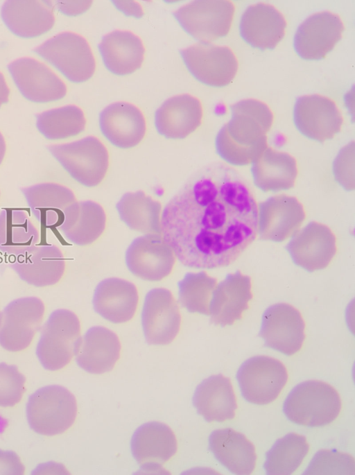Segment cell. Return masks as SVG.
Returning a JSON list of instances; mask_svg holds the SVG:
<instances>
[{
	"label": "cell",
	"instance_id": "obj_18",
	"mask_svg": "<svg viewBox=\"0 0 355 475\" xmlns=\"http://www.w3.org/2000/svg\"><path fill=\"white\" fill-rule=\"evenodd\" d=\"M343 31L344 24L338 15L329 11L315 13L298 27L294 49L304 60L323 59L341 40Z\"/></svg>",
	"mask_w": 355,
	"mask_h": 475
},
{
	"label": "cell",
	"instance_id": "obj_45",
	"mask_svg": "<svg viewBox=\"0 0 355 475\" xmlns=\"http://www.w3.org/2000/svg\"><path fill=\"white\" fill-rule=\"evenodd\" d=\"M114 3L120 11L128 16L140 17L144 15L142 7L136 1H116Z\"/></svg>",
	"mask_w": 355,
	"mask_h": 475
},
{
	"label": "cell",
	"instance_id": "obj_23",
	"mask_svg": "<svg viewBox=\"0 0 355 475\" xmlns=\"http://www.w3.org/2000/svg\"><path fill=\"white\" fill-rule=\"evenodd\" d=\"M287 23L274 6L259 3L246 8L239 25L242 39L262 51L274 49L285 35Z\"/></svg>",
	"mask_w": 355,
	"mask_h": 475
},
{
	"label": "cell",
	"instance_id": "obj_9",
	"mask_svg": "<svg viewBox=\"0 0 355 475\" xmlns=\"http://www.w3.org/2000/svg\"><path fill=\"white\" fill-rule=\"evenodd\" d=\"M234 12L232 1L201 0L182 6L173 15L189 35L200 42L210 43L229 33Z\"/></svg>",
	"mask_w": 355,
	"mask_h": 475
},
{
	"label": "cell",
	"instance_id": "obj_36",
	"mask_svg": "<svg viewBox=\"0 0 355 475\" xmlns=\"http://www.w3.org/2000/svg\"><path fill=\"white\" fill-rule=\"evenodd\" d=\"M121 220L131 230L162 234V205L143 191L125 193L116 205Z\"/></svg>",
	"mask_w": 355,
	"mask_h": 475
},
{
	"label": "cell",
	"instance_id": "obj_21",
	"mask_svg": "<svg viewBox=\"0 0 355 475\" xmlns=\"http://www.w3.org/2000/svg\"><path fill=\"white\" fill-rule=\"evenodd\" d=\"M252 297L251 278L240 271L229 274L214 291L209 313L211 321L220 327L235 324L249 309Z\"/></svg>",
	"mask_w": 355,
	"mask_h": 475
},
{
	"label": "cell",
	"instance_id": "obj_48",
	"mask_svg": "<svg viewBox=\"0 0 355 475\" xmlns=\"http://www.w3.org/2000/svg\"><path fill=\"white\" fill-rule=\"evenodd\" d=\"M0 199H1V191H0Z\"/></svg>",
	"mask_w": 355,
	"mask_h": 475
},
{
	"label": "cell",
	"instance_id": "obj_4",
	"mask_svg": "<svg viewBox=\"0 0 355 475\" xmlns=\"http://www.w3.org/2000/svg\"><path fill=\"white\" fill-rule=\"evenodd\" d=\"M80 322L72 311H53L44 325L36 347L42 367L50 371L65 368L76 355L80 336Z\"/></svg>",
	"mask_w": 355,
	"mask_h": 475
},
{
	"label": "cell",
	"instance_id": "obj_32",
	"mask_svg": "<svg viewBox=\"0 0 355 475\" xmlns=\"http://www.w3.org/2000/svg\"><path fill=\"white\" fill-rule=\"evenodd\" d=\"M98 49L105 67L118 76L134 73L141 67L145 58L142 40L129 31L116 30L105 35Z\"/></svg>",
	"mask_w": 355,
	"mask_h": 475
},
{
	"label": "cell",
	"instance_id": "obj_44",
	"mask_svg": "<svg viewBox=\"0 0 355 475\" xmlns=\"http://www.w3.org/2000/svg\"><path fill=\"white\" fill-rule=\"evenodd\" d=\"M92 3L91 1H58V8L62 13L74 16L86 11Z\"/></svg>",
	"mask_w": 355,
	"mask_h": 475
},
{
	"label": "cell",
	"instance_id": "obj_35",
	"mask_svg": "<svg viewBox=\"0 0 355 475\" xmlns=\"http://www.w3.org/2000/svg\"><path fill=\"white\" fill-rule=\"evenodd\" d=\"M40 232L28 214L20 209H3L0 211V251L12 257L35 248Z\"/></svg>",
	"mask_w": 355,
	"mask_h": 475
},
{
	"label": "cell",
	"instance_id": "obj_19",
	"mask_svg": "<svg viewBox=\"0 0 355 475\" xmlns=\"http://www.w3.org/2000/svg\"><path fill=\"white\" fill-rule=\"evenodd\" d=\"M8 69L21 94L31 102H53L62 99L67 94L64 82L48 67L35 59H17Z\"/></svg>",
	"mask_w": 355,
	"mask_h": 475
},
{
	"label": "cell",
	"instance_id": "obj_25",
	"mask_svg": "<svg viewBox=\"0 0 355 475\" xmlns=\"http://www.w3.org/2000/svg\"><path fill=\"white\" fill-rule=\"evenodd\" d=\"M132 456L146 469H155L176 454L178 442L173 431L166 424L150 422L139 426L130 442Z\"/></svg>",
	"mask_w": 355,
	"mask_h": 475
},
{
	"label": "cell",
	"instance_id": "obj_7",
	"mask_svg": "<svg viewBox=\"0 0 355 475\" xmlns=\"http://www.w3.org/2000/svg\"><path fill=\"white\" fill-rule=\"evenodd\" d=\"M34 52L73 83L88 80L96 70V60L89 42L76 33H59L35 48Z\"/></svg>",
	"mask_w": 355,
	"mask_h": 475
},
{
	"label": "cell",
	"instance_id": "obj_10",
	"mask_svg": "<svg viewBox=\"0 0 355 475\" xmlns=\"http://www.w3.org/2000/svg\"><path fill=\"white\" fill-rule=\"evenodd\" d=\"M236 379L246 401L265 405L279 397L287 383L288 372L279 360L267 356H256L240 366Z\"/></svg>",
	"mask_w": 355,
	"mask_h": 475
},
{
	"label": "cell",
	"instance_id": "obj_1",
	"mask_svg": "<svg viewBox=\"0 0 355 475\" xmlns=\"http://www.w3.org/2000/svg\"><path fill=\"white\" fill-rule=\"evenodd\" d=\"M162 235L184 266L234 263L257 236L258 203L244 178L222 163L193 175L166 205Z\"/></svg>",
	"mask_w": 355,
	"mask_h": 475
},
{
	"label": "cell",
	"instance_id": "obj_22",
	"mask_svg": "<svg viewBox=\"0 0 355 475\" xmlns=\"http://www.w3.org/2000/svg\"><path fill=\"white\" fill-rule=\"evenodd\" d=\"M103 136L114 146L128 149L137 146L146 136V121L141 110L127 102L107 106L100 114Z\"/></svg>",
	"mask_w": 355,
	"mask_h": 475
},
{
	"label": "cell",
	"instance_id": "obj_6",
	"mask_svg": "<svg viewBox=\"0 0 355 475\" xmlns=\"http://www.w3.org/2000/svg\"><path fill=\"white\" fill-rule=\"evenodd\" d=\"M77 412L75 397L57 385L37 390L30 396L26 405L29 426L37 433L46 436L67 431L73 424Z\"/></svg>",
	"mask_w": 355,
	"mask_h": 475
},
{
	"label": "cell",
	"instance_id": "obj_24",
	"mask_svg": "<svg viewBox=\"0 0 355 475\" xmlns=\"http://www.w3.org/2000/svg\"><path fill=\"white\" fill-rule=\"evenodd\" d=\"M203 108L200 100L190 94L167 99L156 111L155 123L158 133L167 139H184L201 125Z\"/></svg>",
	"mask_w": 355,
	"mask_h": 475
},
{
	"label": "cell",
	"instance_id": "obj_14",
	"mask_svg": "<svg viewBox=\"0 0 355 475\" xmlns=\"http://www.w3.org/2000/svg\"><path fill=\"white\" fill-rule=\"evenodd\" d=\"M182 322L178 305L172 293L154 288L146 295L141 313V325L147 343L166 345L178 336Z\"/></svg>",
	"mask_w": 355,
	"mask_h": 475
},
{
	"label": "cell",
	"instance_id": "obj_16",
	"mask_svg": "<svg viewBox=\"0 0 355 475\" xmlns=\"http://www.w3.org/2000/svg\"><path fill=\"white\" fill-rule=\"evenodd\" d=\"M286 249L295 264L314 272L331 264L337 253V239L327 225L311 221L295 234Z\"/></svg>",
	"mask_w": 355,
	"mask_h": 475
},
{
	"label": "cell",
	"instance_id": "obj_8",
	"mask_svg": "<svg viewBox=\"0 0 355 475\" xmlns=\"http://www.w3.org/2000/svg\"><path fill=\"white\" fill-rule=\"evenodd\" d=\"M44 314L45 304L37 297H21L10 302L0 311V345L11 352L28 348Z\"/></svg>",
	"mask_w": 355,
	"mask_h": 475
},
{
	"label": "cell",
	"instance_id": "obj_47",
	"mask_svg": "<svg viewBox=\"0 0 355 475\" xmlns=\"http://www.w3.org/2000/svg\"><path fill=\"white\" fill-rule=\"evenodd\" d=\"M6 153V144L3 136L0 132V166L3 163Z\"/></svg>",
	"mask_w": 355,
	"mask_h": 475
},
{
	"label": "cell",
	"instance_id": "obj_17",
	"mask_svg": "<svg viewBox=\"0 0 355 475\" xmlns=\"http://www.w3.org/2000/svg\"><path fill=\"white\" fill-rule=\"evenodd\" d=\"M305 218L304 205L296 197L272 196L258 204L257 234L262 240L282 242L298 232Z\"/></svg>",
	"mask_w": 355,
	"mask_h": 475
},
{
	"label": "cell",
	"instance_id": "obj_28",
	"mask_svg": "<svg viewBox=\"0 0 355 475\" xmlns=\"http://www.w3.org/2000/svg\"><path fill=\"white\" fill-rule=\"evenodd\" d=\"M139 304V294L131 282L109 278L98 284L94 297L95 311L106 320L115 323L130 321L135 316Z\"/></svg>",
	"mask_w": 355,
	"mask_h": 475
},
{
	"label": "cell",
	"instance_id": "obj_5",
	"mask_svg": "<svg viewBox=\"0 0 355 475\" xmlns=\"http://www.w3.org/2000/svg\"><path fill=\"white\" fill-rule=\"evenodd\" d=\"M48 150L69 176L85 187L99 185L107 173L108 150L94 136L71 143L51 145Z\"/></svg>",
	"mask_w": 355,
	"mask_h": 475
},
{
	"label": "cell",
	"instance_id": "obj_13",
	"mask_svg": "<svg viewBox=\"0 0 355 475\" xmlns=\"http://www.w3.org/2000/svg\"><path fill=\"white\" fill-rule=\"evenodd\" d=\"M293 121L302 135L324 142L340 132L343 116L334 101L324 96L311 94L297 99Z\"/></svg>",
	"mask_w": 355,
	"mask_h": 475
},
{
	"label": "cell",
	"instance_id": "obj_26",
	"mask_svg": "<svg viewBox=\"0 0 355 475\" xmlns=\"http://www.w3.org/2000/svg\"><path fill=\"white\" fill-rule=\"evenodd\" d=\"M1 15L7 28L23 38L45 34L55 24L53 6L49 1H7L2 6Z\"/></svg>",
	"mask_w": 355,
	"mask_h": 475
},
{
	"label": "cell",
	"instance_id": "obj_3",
	"mask_svg": "<svg viewBox=\"0 0 355 475\" xmlns=\"http://www.w3.org/2000/svg\"><path fill=\"white\" fill-rule=\"evenodd\" d=\"M341 410L338 392L329 384L309 380L297 385L283 405L286 417L292 422L319 427L334 421Z\"/></svg>",
	"mask_w": 355,
	"mask_h": 475
},
{
	"label": "cell",
	"instance_id": "obj_40",
	"mask_svg": "<svg viewBox=\"0 0 355 475\" xmlns=\"http://www.w3.org/2000/svg\"><path fill=\"white\" fill-rule=\"evenodd\" d=\"M352 456L335 450H320L311 461L304 474H354Z\"/></svg>",
	"mask_w": 355,
	"mask_h": 475
},
{
	"label": "cell",
	"instance_id": "obj_2",
	"mask_svg": "<svg viewBox=\"0 0 355 475\" xmlns=\"http://www.w3.org/2000/svg\"><path fill=\"white\" fill-rule=\"evenodd\" d=\"M230 110L231 119L216 135V150L231 165H248L268 147L274 115L266 103L252 98L239 101Z\"/></svg>",
	"mask_w": 355,
	"mask_h": 475
},
{
	"label": "cell",
	"instance_id": "obj_41",
	"mask_svg": "<svg viewBox=\"0 0 355 475\" xmlns=\"http://www.w3.org/2000/svg\"><path fill=\"white\" fill-rule=\"evenodd\" d=\"M25 377L12 365L0 363V407H12L25 392Z\"/></svg>",
	"mask_w": 355,
	"mask_h": 475
},
{
	"label": "cell",
	"instance_id": "obj_43",
	"mask_svg": "<svg viewBox=\"0 0 355 475\" xmlns=\"http://www.w3.org/2000/svg\"><path fill=\"white\" fill-rule=\"evenodd\" d=\"M25 468L13 451L0 449V474H24Z\"/></svg>",
	"mask_w": 355,
	"mask_h": 475
},
{
	"label": "cell",
	"instance_id": "obj_20",
	"mask_svg": "<svg viewBox=\"0 0 355 475\" xmlns=\"http://www.w3.org/2000/svg\"><path fill=\"white\" fill-rule=\"evenodd\" d=\"M10 266L21 281L37 288L56 284L66 269L64 255L54 245H37L30 251L15 257Z\"/></svg>",
	"mask_w": 355,
	"mask_h": 475
},
{
	"label": "cell",
	"instance_id": "obj_31",
	"mask_svg": "<svg viewBox=\"0 0 355 475\" xmlns=\"http://www.w3.org/2000/svg\"><path fill=\"white\" fill-rule=\"evenodd\" d=\"M107 216L103 207L92 200L73 203L57 227L66 240L79 246L94 243L104 232Z\"/></svg>",
	"mask_w": 355,
	"mask_h": 475
},
{
	"label": "cell",
	"instance_id": "obj_37",
	"mask_svg": "<svg viewBox=\"0 0 355 475\" xmlns=\"http://www.w3.org/2000/svg\"><path fill=\"white\" fill-rule=\"evenodd\" d=\"M86 118L83 110L76 105H66L43 112L36 116L38 131L49 140H61L83 132Z\"/></svg>",
	"mask_w": 355,
	"mask_h": 475
},
{
	"label": "cell",
	"instance_id": "obj_29",
	"mask_svg": "<svg viewBox=\"0 0 355 475\" xmlns=\"http://www.w3.org/2000/svg\"><path fill=\"white\" fill-rule=\"evenodd\" d=\"M254 185L264 192L292 189L298 176L296 159L290 154L267 147L252 163Z\"/></svg>",
	"mask_w": 355,
	"mask_h": 475
},
{
	"label": "cell",
	"instance_id": "obj_12",
	"mask_svg": "<svg viewBox=\"0 0 355 475\" xmlns=\"http://www.w3.org/2000/svg\"><path fill=\"white\" fill-rule=\"evenodd\" d=\"M259 336L269 348L286 356L297 354L305 339V324L301 313L287 303L269 306L263 313Z\"/></svg>",
	"mask_w": 355,
	"mask_h": 475
},
{
	"label": "cell",
	"instance_id": "obj_46",
	"mask_svg": "<svg viewBox=\"0 0 355 475\" xmlns=\"http://www.w3.org/2000/svg\"><path fill=\"white\" fill-rule=\"evenodd\" d=\"M10 96V89L4 78L0 72V107L8 103Z\"/></svg>",
	"mask_w": 355,
	"mask_h": 475
},
{
	"label": "cell",
	"instance_id": "obj_11",
	"mask_svg": "<svg viewBox=\"0 0 355 475\" xmlns=\"http://www.w3.org/2000/svg\"><path fill=\"white\" fill-rule=\"evenodd\" d=\"M180 55L191 75L209 87L227 86L237 74V58L226 46L199 42L182 50Z\"/></svg>",
	"mask_w": 355,
	"mask_h": 475
},
{
	"label": "cell",
	"instance_id": "obj_33",
	"mask_svg": "<svg viewBox=\"0 0 355 475\" xmlns=\"http://www.w3.org/2000/svg\"><path fill=\"white\" fill-rule=\"evenodd\" d=\"M193 404L198 413L209 422L232 420L237 409L232 383L222 374L203 380L194 392Z\"/></svg>",
	"mask_w": 355,
	"mask_h": 475
},
{
	"label": "cell",
	"instance_id": "obj_38",
	"mask_svg": "<svg viewBox=\"0 0 355 475\" xmlns=\"http://www.w3.org/2000/svg\"><path fill=\"white\" fill-rule=\"evenodd\" d=\"M309 450L304 436L288 433L277 440L267 452L264 469L270 475L291 474L300 466Z\"/></svg>",
	"mask_w": 355,
	"mask_h": 475
},
{
	"label": "cell",
	"instance_id": "obj_34",
	"mask_svg": "<svg viewBox=\"0 0 355 475\" xmlns=\"http://www.w3.org/2000/svg\"><path fill=\"white\" fill-rule=\"evenodd\" d=\"M209 447L216 460L231 472L248 475L254 471L255 447L242 433L232 429L215 430L209 435Z\"/></svg>",
	"mask_w": 355,
	"mask_h": 475
},
{
	"label": "cell",
	"instance_id": "obj_30",
	"mask_svg": "<svg viewBox=\"0 0 355 475\" xmlns=\"http://www.w3.org/2000/svg\"><path fill=\"white\" fill-rule=\"evenodd\" d=\"M34 217L45 226H56L67 209L77 200L68 187L55 182H42L21 189Z\"/></svg>",
	"mask_w": 355,
	"mask_h": 475
},
{
	"label": "cell",
	"instance_id": "obj_27",
	"mask_svg": "<svg viewBox=\"0 0 355 475\" xmlns=\"http://www.w3.org/2000/svg\"><path fill=\"white\" fill-rule=\"evenodd\" d=\"M121 354L118 336L103 327L90 328L80 338L75 355L80 368L95 374L111 371Z\"/></svg>",
	"mask_w": 355,
	"mask_h": 475
},
{
	"label": "cell",
	"instance_id": "obj_42",
	"mask_svg": "<svg viewBox=\"0 0 355 475\" xmlns=\"http://www.w3.org/2000/svg\"><path fill=\"white\" fill-rule=\"evenodd\" d=\"M336 182L345 190L354 189V142L346 145L338 153L333 163Z\"/></svg>",
	"mask_w": 355,
	"mask_h": 475
},
{
	"label": "cell",
	"instance_id": "obj_15",
	"mask_svg": "<svg viewBox=\"0 0 355 475\" xmlns=\"http://www.w3.org/2000/svg\"><path fill=\"white\" fill-rule=\"evenodd\" d=\"M125 263L135 276L158 282L173 271L175 255L162 234H145L131 243L125 253Z\"/></svg>",
	"mask_w": 355,
	"mask_h": 475
},
{
	"label": "cell",
	"instance_id": "obj_39",
	"mask_svg": "<svg viewBox=\"0 0 355 475\" xmlns=\"http://www.w3.org/2000/svg\"><path fill=\"white\" fill-rule=\"evenodd\" d=\"M217 280L205 272L187 273L178 282V299L191 313L209 315L210 304Z\"/></svg>",
	"mask_w": 355,
	"mask_h": 475
}]
</instances>
